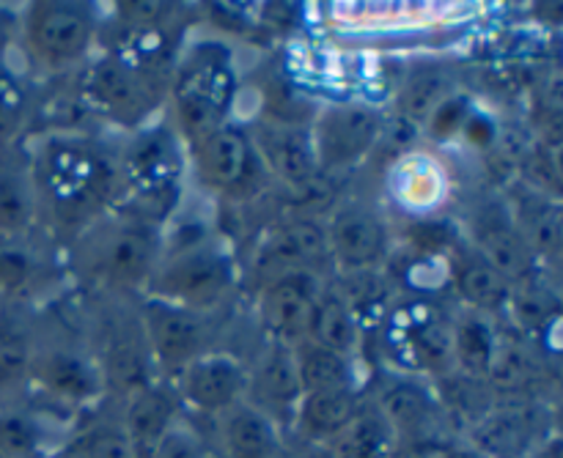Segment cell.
Wrapping results in <instances>:
<instances>
[{
    "instance_id": "1",
    "label": "cell",
    "mask_w": 563,
    "mask_h": 458,
    "mask_svg": "<svg viewBox=\"0 0 563 458\" xmlns=\"http://www.w3.org/2000/svg\"><path fill=\"white\" fill-rule=\"evenodd\" d=\"M38 223L77 236L121 206L115 146L82 130H53L25 146Z\"/></svg>"
},
{
    "instance_id": "2",
    "label": "cell",
    "mask_w": 563,
    "mask_h": 458,
    "mask_svg": "<svg viewBox=\"0 0 563 458\" xmlns=\"http://www.w3.org/2000/svg\"><path fill=\"white\" fill-rule=\"evenodd\" d=\"M121 179V212H130L163 228L176 214L181 185L190 170L187 146L168 119L148 121L126 132L115 146Z\"/></svg>"
},
{
    "instance_id": "3",
    "label": "cell",
    "mask_w": 563,
    "mask_h": 458,
    "mask_svg": "<svg viewBox=\"0 0 563 458\" xmlns=\"http://www.w3.org/2000/svg\"><path fill=\"white\" fill-rule=\"evenodd\" d=\"M159 253L163 228L121 209L71 236V261L77 275L104 291L146 289Z\"/></svg>"
},
{
    "instance_id": "4",
    "label": "cell",
    "mask_w": 563,
    "mask_h": 458,
    "mask_svg": "<svg viewBox=\"0 0 563 458\" xmlns=\"http://www.w3.org/2000/svg\"><path fill=\"white\" fill-rule=\"evenodd\" d=\"M165 91L170 104L168 121L190 148L220 126L231 124L240 93L234 55L220 42L192 44L174 64Z\"/></svg>"
},
{
    "instance_id": "5",
    "label": "cell",
    "mask_w": 563,
    "mask_h": 458,
    "mask_svg": "<svg viewBox=\"0 0 563 458\" xmlns=\"http://www.w3.org/2000/svg\"><path fill=\"white\" fill-rule=\"evenodd\" d=\"M236 286V264L212 236L168 245L148 278L143 297L170 302L196 313H212Z\"/></svg>"
},
{
    "instance_id": "6",
    "label": "cell",
    "mask_w": 563,
    "mask_h": 458,
    "mask_svg": "<svg viewBox=\"0 0 563 458\" xmlns=\"http://www.w3.org/2000/svg\"><path fill=\"white\" fill-rule=\"evenodd\" d=\"M385 355L394 368L388 371L440 382L454 373L451 316L429 302H394L383 322Z\"/></svg>"
},
{
    "instance_id": "7",
    "label": "cell",
    "mask_w": 563,
    "mask_h": 458,
    "mask_svg": "<svg viewBox=\"0 0 563 458\" xmlns=\"http://www.w3.org/2000/svg\"><path fill=\"white\" fill-rule=\"evenodd\" d=\"M102 9L77 0H38L22 16V42L47 69L86 64L102 33Z\"/></svg>"
},
{
    "instance_id": "8",
    "label": "cell",
    "mask_w": 563,
    "mask_h": 458,
    "mask_svg": "<svg viewBox=\"0 0 563 458\" xmlns=\"http://www.w3.org/2000/svg\"><path fill=\"white\" fill-rule=\"evenodd\" d=\"M165 93L168 91H163L157 80L110 49H102L82 64L80 97L86 108L126 132L148 124Z\"/></svg>"
},
{
    "instance_id": "9",
    "label": "cell",
    "mask_w": 563,
    "mask_h": 458,
    "mask_svg": "<svg viewBox=\"0 0 563 458\" xmlns=\"http://www.w3.org/2000/svg\"><path fill=\"white\" fill-rule=\"evenodd\" d=\"M368 401L379 412V417L388 423L399 445L440 448V445L460 437L456 428L451 426L449 415H445L434 382H427V379L385 371Z\"/></svg>"
},
{
    "instance_id": "10",
    "label": "cell",
    "mask_w": 563,
    "mask_h": 458,
    "mask_svg": "<svg viewBox=\"0 0 563 458\" xmlns=\"http://www.w3.org/2000/svg\"><path fill=\"white\" fill-rule=\"evenodd\" d=\"M308 130L322 176H339L366 163L388 132V119L372 104L339 102L324 104Z\"/></svg>"
},
{
    "instance_id": "11",
    "label": "cell",
    "mask_w": 563,
    "mask_h": 458,
    "mask_svg": "<svg viewBox=\"0 0 563 458\" xmlns=\"http://www.w3.org/2000/svg\"><path fill=\"white\" fill-rule=\"evenodd\" d=\"M27 390L69 410H88L104 401V382L97 357L64 340L36 338Z\"/></svg>"
},
{
    "instance_id": "12",
    "label": "cell",
    "mask_w": 563,
    "mask_h": 458,
    "mask_svg": "<svg viewBox=\"0 0 563 458\" xmlns=\"http://www.w3.org/2000/svg\"><path fill=\"white\" fill-rule=\"evenodd\" d=\"M137 322L163 382H170L187 362L212 349V322L207 313L143 297Z\"/></svg>"
},
{
    "instance_id": "13",
    "label": "cell",
    "mask_w": 563,
    "mask_h": 458,
    "mask_svg": "<svg viewBox=\"0 0 563 458\" xmlns=\"http://www.w3.org/2000/svg\"><path fill=\"white\" fill-rule=\"evenodd\" d=\"M181 412L190 421H218L231 406L242 404L247 393V362L223 349H209L192 362H187L170 379Z\"/></svg>"
},
{
    "instance_id": "14",
    "label": "cell",
    "mask_w": 563,
    "mask_h": 458,
    "mask_svg": "<svg viewBox=\"0 0 563 458\" xmlns=\"http://www.w3.org/2000/svg\"><path fill=\"white\" fill-rule=\"evenodd\" d=\"M462 439L487 458H537L548 445V412L537 401L504 395Z\"/></svg>"
},
{
    "instance_id": "15",
    "label": "cell",
    "mask_w": 563,
    "mask_h": 458,
    "mask_svg": "<svg viewBox=\"0 0 563 458\" xmlns=\"http://www.w3.org/2000/svg\"><path fill=\"white\" fill-rule=\"evenodd\" d=\"M187 165L207 190L242 196L264 174L251 132L240 124H225L187 148Z\"/></svg>"
},
{
    "instance_id": "16",
    "label": "cell",
    "mask_w": 563,
    "mask_h": 458,
    "mask_svg": "<svg viewBox=\"0 0 563 458\" xmlns=\"http://www.w3.org/2000/svg\"><path fill=\"white\" fill-rule=\"evenodd\" d=\"M328 267V236H324V223H319L317 217H291L273 225L264 231L253 253V272L262 278V286L286 275L322 278Z\"/></svg>"
},
{
    "instance_id": "17",
    "label": "cell",
    "mask_w": 563,
    "mask_h": 458,
    "mask_svg": "<svg viewBox=\"0 0 563 458\" xmlns=\"http://www.w3.org/2000/svg\"><path fill=\"white\" fill-rule=\"evenodd\" d=\"M330 267L335 275L383 269L390 256V225L372 203L350 201L333 212L324 223Z\"/></svg>"
},
{
    "instance_id": "18",
    "label": "cell",
    "mask_w": 563,
    "mask_h": 458,
    "mask_svg": "<svg viewBox=\"0 0 563 458\" xmlns=\"http://www.w3.org/2000/svg\"><path fill=\"white\" fill-rule=\"evenodd\" d=\"M302 395L306 390H302L300 368H297V351L291 346L267 340L256 360L247 366L245 401L269 421L278 423V428L289 439Z\"/></svg>"
},
{
    "instance_id": "19",
    "label": "cell",
    "mask_w": 563,
    "mask_h": 458,
    "mask_svg": "<svg viewBox=\"0 0 563 458\" xmlns=\"http://www.w3.org/2000/svg\"><path fill=\"white\" fill-rule=\"evenodd\" d=\"M247 132L262 159L264 174L275 176L284 187L295 192H311L324 179L308 124L275 119Z\"/></svg>"
},
{
    "instance_id": "20",
    "label": "cell",
    "mask_w": 563,
    "mask_h": 458,
    "mask_svg": "<svg viewBox=\"0 0 563 458\" xmlns=\"http://www.w3.org/2000/svg\"><path fill=\"white\" fill-rule=\"evenodd\" d=\"M93 357H97L99 371H102L104 399H113L115 404L141 393L148 384L159 382V373L154 368L146 338H143L137 313H130V316L113 322V327L104 333L102 346Z\"/></svg>"
},
{
    "instance_id": "21",
    "label": "cell",
    "mask_w": 563,
    "mask_h": 458,
    "mask_svg": "<svg viewBox=\"0 0 563 458\" xmlns=\"http://www.w3.org/2000/svg\"><path fill=\"white\" fill-rule=\"evenodd\" d=\"M467 236H471L473 253L515 283L542 269L506 201L478 203L467 217Z\"/></svg>"
},
{
    "instance_id": "22",
    "label": "cell",
    "mask_w": 563,
    "mask_h": 458,
    "mask_svg": "<svg viewBox=\"0 0 563 458\" xmlns=\"http://www.w3.org/2000/svg\"><path fill=\"white\" fill-rule=\"evenodd\" d=\"M322 286V278H313V275H286V278L264 283L258 289L256 316L267 340L291 346V349L308 340L313 305Z\"/></svg>"
},
{
    "instance_id": "23",
    "label": "cell",
    "mask_w": 563,
    "mask_h": 458,
    "mask_svg": "<svg viewBox=\"0 0 563 458\" xmlns=\"http://www.w3.org/2000/svg\"><path fill=\"white\" fill-rule=\"evenodd\" d=\"M385 190L396 209L410 217H432L451 196V174L429 152H407L390 165Z\"/></svg>"
},
{
    "instance_id": "24",
    "label": "cell",
    "mask_w": 563,
    "mask_h": 458,
    "mask_svg": "<svg viewBox=\"0 0 563 458\" xmlns=\"http://www.w3.org/2000/svg\"><path fill=\"white\" fill-rule=\"evenodd\" d=\"M368 395L361 388L317 390L302 395L297 406L295 423L289 432V448L300 445H333L346 432L352 421L361 415Z\"/></svg>"
},
{
    "instance_id": "25",
    "label": "cell",
    "mask_w": 563,
    "mask_h": 458,
    "mask_svg": "<svg viewBox=\"0 0 563 458\" xmlns=\"http://www.w3.org/2000/svg\"><path fill=\"white\" fill-rule=\"evenodd\" d=\"M212 426V443L220 458H284L289 454V439L278 423L247 401L223 412Z\"/></svg>"
},
{
    "instance_id": "26",
    "label": "cell",
    "mask_w": 563,
    "mask_h": 458,
    "mask_svg": "<svg viewBox=\"0 0 563 458\" xmlns=\"http://www.w3.org/2000/svg\"><path fill=\"white\" fill-rule=\"evenodd\" d=\"M185 415L170 382H154L119 404V421L137 458H152L163 434Z\"/></svg>"
},
{
    "instance_id": "27",
    "label": "cell",
    "mask_w": 563,
    "mask_h": 458,
    "mask_svg": "<svg viewBox=\"0 0 563 458\" xmlns=\"http://www.w3.org/2000/svg\"><path fill=\"white\" fill-rule=\"evenodd\" d=\"M38 225V201L31 163L22 143L0 148V236H31Z\"/></svg>"
},
{
    "instance_id": "28",
    "label": "cell",
    "mask_w": 563,
    "mask_h": 458,
    "mask_svg": "<svg viewBox=\"0 0 563 458\" xmlns=\"http://www.w3.org/2000/svg\"><path fill=\"white\" fill-rule=\"evenodd\" d=\"M60 434L47 421L38 406L20 404V401H3L0 404V454L22 456V458H55L60 443L55 439ZM69 437V434H60Z\"/></svg>"
},
{
    "instance_id": "29",
    "label": "cell",
    "mask_w": 563,
    "mask_h": 458,
    "mask_svg": "<svg viewBox=\"0 0 563 458\" xmlns=\"http://www.w3.org/2000/svg\"><path fill=\"white\" fill-rule=\"evenodd\" d=\"M500 335L495 319L471 311L451 313V344H454V371L462 377L487 382L500 349Z\"/></svg>"
},
{
    "instance_id": "30",
    "label": "cell",
    "mask_w": 563,
    "mask_h": 458,
    "mask_svg": "<svg viewBox=\"0 0 563 458\" xmlns=\"http://www.w3.org/2000/svg\"><path fill=\"white\" fill-rule=\"evenodd\" d=\"M511 289H515V280L506 278L504 272H498L493 264H487L476 253L456 261L454 294L460 300L462 311L478 313V316L487 319L506 316Z\"/></svg>"
},
{
    "instance_id": "31",
    "label": "cell",
    "mask_w": 563,
    "mask_h": 458,
    "mask_svg": "<svg viewBox=\"0 0 563 458\" xmlns=\"http://www.w3.org/2000/svg\"><path fill=\"white\" fill-rule=\"evenodd\" d=\"M456 93V80L443 66H423L412 71L394 97V115L410 130L421 132L434 110Z\"/></svg>"
},
{
    "instance_id": "32",
    "label": "cell",
    "mask_w": 563,
    "mask_h": 458,
    "mask_svg": "<svg viewBox=\"0 0 563 458\" xmlns=\"http://www.w3.org/2000/svg\"><path fill=\"white\" fill-rule=\"evenodd\" d=\"M308 340L330 351H339L344 357H352V360H357V355H361L366 335L357 327L355 316L346 308V302L341 300L339 291L333 289V283H324L322 291H319L311 327H308Z\"/></svg>"
},
{
    "instance_id": "33",
    "label": "cell",
    "mask_w": 563,
    "mask_h": 458,
    "mask_svg": "<svg viewBox=\"0 0 563 458\" xmlns=\"http://www.w3.org/2000/svg\"><path fill=\"white\" fill-rule=\"evenodd\" d=\"M333 289L339 291L341 300L355 316L357 327L363 335L372 329L383 327L385 316L394 308V289H390V278H385L383 269H363V272H344L335 275Z\"/></svg>"
},
{
    "instance_id": "34",
    "label": "cell",
    "mask_w": 563,
    "mask_h": 458,
    "mask_svg": "<svg viewBox=\"0 0 563 458\" xmlns=\"http://www.w3.org/2000/svg\"><path fill=\"white\" fill-rule=\"evenodd\" d=\"M33 346L36 333L14 311H0V404L14 401L16 390H27Z\"/></svg>"
},
{
    "instance_id": "35",
    "label": "cell",
    "mask_w": 563,
    "mask_h": 458,
    "mask_svg": "<svg viewBox=\"0 0 563 458\" xmlns=\"http://www.w3.org/2000/svg\"><path fill=\"white\" fill-rule=\"evenodd\" d=\"M58 458H137L130 437L115 415L91 417L82 426L71 428L60 445Z\"/></svg>"
},
{
    "instance_id": "36",
    "label": "cell",
    "mask_w": 563,
    "mask_h": 458,
    "mask_svg": "<svg viewBox=\"0 0 563 458\" xmlns=\"http://www.w3.org/2000/svg\"><path fill=\"white\" fill-rule=\"evenodd\" d=\"M511 214H515L517 225H520L522 236H526L539 267H542V261H559L563 234L559 201L548 198L544 192H537L531 201L511 206Z\"/></svg>"
},
{
    "instance_id": "37",
    "label": "cell",
    "mask_w": 563,
    "mask_h": 458,
    "mask_svg": "<svg viewBox=\"0 0 563 458\" xmlns=\"http://www.w3.org/2000/svg\"><path fill=\"white\" fill-rule=\"evenodd\" d=\"M297 368H300V382L306 393L317 390H339V388H361L357 384V368L352 357L330 351L324 346L302 340L297 346Z\"/></svg>"
},
{
    "instance_id": "38",
    "label": "cell",
    "mask_w": 563,
    "mask_h": 458,
    "mask_svg": "<svg viewBox=\"0 0 563 458\" xmlns=\"http://www.w3.org/2000/svg\"><path fill=\"white\" fill-rule=\"evenodd\" d=\"M44 261L27 236H0V297L20 302L38 286Z\"/></svg>"
},
{
    "instance_id": "39",
    "label": "cell",
    "mask_w": 563,
    "mask_h": 458,
    "mask_svg": "<svg viewBox=\"0 0 563 458\" xmlns=\"http://www.w3.org/2000/svg\"><path fill=\"white\" fill-rule=\"evenodd\" d=\"M339 458H390L399 448L394 432L388 428V423L379 417V412L374 410L372 401L366 399L361 415L346 426V432L335 439L333 445H328Z\"/></svg>"
},
{
    "instance_id": "40",
    "label": "cell",
    "mask_w": 563,
    "mask_h": 458,
    "mask_svg": "<svg viewBox=\"0 0 563 458\" xmlns=\"http://www.w3.org/2000/svg\"><path fill=\"white\" fill-rule=\"evenodd\" d=\"M506 316L520 329H531V333L559 322V291L542 278V269L517 280Z\"/></svg>"
},
{
    "instance_id": "41",
    "label": "cell",
    "mask_w": 563,
    "mask_h": 458,
    "mask_svg": "<svg viewBox=\"0 0 563 458\" xmlns=\"http://www.w3.org/2000/svg\"><path fill=\"white\" fill-rule=\"evenodd\" d=\"M27 115H31V97L25 86L11 71H0V148L20 143Z\"/></svg>"
},
{
    "instance_id": "42",
    "label": "cell",
    "mask_w": 563,
    "mask_h": 458,
    "mask_svg": "<svg viewBox=\"0 0 563 458\" xmlns=\"http://www.w3.org/2000/svg\"><path fill=\"white\" fill-rule=\"evenodd\" d=\"M152 458H220L209 434L198 428L196 421L181 415L154 448Z\"/></svg>"
},
{
    "instance_id": "43",
    "label": "cell",
    "mask_w": 563,
    "mask_h": 458,
    "mask_svg": "<svg viewBox=\"0 0 563 458\" xmlns=\"http://www.w3.org/2000/svg\"><path fill=\"white\" fill-rule=\"evenodd\" d=\"M113 9L121 27L152 31V27H168L179 5L163 3V0H126V3H115Z\"/></svg>"
},
{
    "instance_id": "44",
    "label": "cell",
    "mask_w": 563,
    "mask_h": 458,
    "mask_svg": "<svg viewBox=\"0 0 563 458\" xmlns=\"http://www.w3.org/2000/svg\"><path fill=\"white\" fill-rule=\"evenodd\" d=\"M471 113H473L471 97L456 91L454 97L445 99V102L434 110V115L427 121L423 132H427L434 143H449L454 141V137H460L462 126H465L467 115Z\"/></svg>"
},
{
    "instance_id": "45",
    "label": "cell",
    "mask_w": 563,
    "mask_h": 458,
    "mask_svg": "<svg viewBox=\"0 0 563 458\" xmlns=\"http://www.w3.org/2000/svg\"><path fill=\"white\" fill-rule=\"evenodd\" d=\"M460 135L476 148H493L495 141H498V126H495V121L489 119V115L473 110V113L467 115V121H465V126H462Z\"/></svg>"
},
{
    "instance_id": "46",
    "label": "cell",
    "mask_w": 563,
    "mask_h": 458,
    "mask_svg": "<svg viewBox=\"0 0 563 458\" xmlns=\"http://www.w3.org/2000/svg\"><path fill=\"white\" fill-rule=\"evenodd\" d=\"M438 458H487V456L478 454V450L473 448V445L467 443V439L454 437V439H451V443H445L443 448L438 450Z\"/></svg>"
},
{
    "instance_id": "47",
    "label": "cell",
    "mask_w": 563,
    "mask_h": 458,
    "mask_svg": "<svg viewBox=\"0 0 563 458\" xmlns=\"http://www.w3.org/2000/svg\"><path fill=\"white\" fill-rule=\"evenodd\" d=\"M443 448V445H440ZM440 448H423V445H399L390 458H438Z\"/></svg>"
},
{
    "instance_id": "48",
    "label": "cell",
    "mask_w": 563,
    "mask_h": 458,
    "mask_svg": "<svg viewBox=\"0 0 563 458\" xmlns=\"http://www.w3.org/2000/svg\"><path fill=\"white\" fill-rule=\"evenodd\" d=\"M289 458H339L324 445H300V448H289Z\"/></svg>"
},
{
    "instance_id": "49",
    "label": "cell",
    "mask_w": 563,
    "mask_h": 458,
    "mask_svg": "<svg viewBox=\"0 0 563 458\" xmlns=\"http://www.w3.org/2000/svg\"><path fill=\"white\" fill-rule=\"evenodd\" d=\"M0 458H22V456H5V454H0Z\"/></svg>"
},
{
    "instance_id": "50",
    "label": "cell",
    "mask_w": 563,
    "mask_h": 458,
    "mask_svg": "<svg viewBox=\"0 0 563 458\" xmlns=\"http://www.w3.org/2000/svg\"><path fill=\"white\" fill-rule=\"evenodd\" d=\"M284 458H289V454H286V456H284Z\"/></svg>"
}]
</instances>
